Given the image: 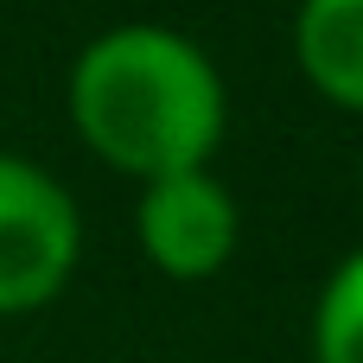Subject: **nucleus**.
Returning <instances> with one entry per match:
<instances>
[{
    "label": "nucleus",
    "instance_id": "4",
    "mask_svg": "<svg viewBox=\"0 0 363 363\" xmlns=\"http://www.w3.org/2000/svg\"><path fill=\"white\" fill-rule=\"evenodd\" d=\"M294 64L332 108L363 115V0H300Z\"/></svg>",
    "mask_w": 363,
    "mask_h": 363
},
{
    "label": "nucleus",
    "instance_id": "1",
    "mask_svg": "<svg viewBox=\"0 0 363 363\" xmlns=\"http://www.w3.org/2000/svg\"><path fill=\"white\" fill-rule=\"evenodd\" d=\"M223 121L230 96L211 51L172 26H108L70 64V128L102 166L140 185L211 166Z\"/></svg>",
    "mask_w": 363,
    "mask_h": 363
},
{
    "label": "nucleus",
    "instance_id": "5",
    "mask_svg": "<svg viewBox=\"0 0 363 363\" xmlns=\"http://www.w3.org/2000/svg\"><path fill=\"white\" fill-rule=\"evenodd\" d=\"M313 363H363V249H351L313 306Z\"/></svg>",
    "mask_w": 363,
    "mask_h": 363
},
{
    "label": "nucleus",
    "instance_id": "3",
    "mask_svg": "<svg viewBox=\"0 0 363 363\" xmlns=\"http://www.w3.org/2000/svg\"><path fill=\"white\" fill-rule=\"evenodd\" d=\"M134 236H140V255L166 281H211L236 255L242 211L211 166H191V172H166L140 185Z\"/></svg>",
    "mask_w": 363,
    "mask_h": 363
},
{
    "label": "nucleus",
    "instance_id": "2",
    "mask_svg": "<svg viewBox=\"0 0 363 363\" xmlns=\"http://www.w3.org/2000/svg\"><path fill=\"white\" fill-rule=\"evenodd\" d=\"M83 255L77 198L19 153H0V319L51 306Z\"/></svg>",
    "mask_w": 363,
    "mask_h": 363
},
{
    "label": "nucleus",
    "instance_id": "6",
    "mask_svg": "<svg viewBox=\"0 0 363 363\" xmlns=\"http://www.w3.org/2000/svg\"><path fill=\"white\" fill-rule=\"evenodd\" d=\"M357 198H363V172H357Z\"/></svg>",
    "mask_w": 363,
    "mask_h": 363
}]
</instances>
